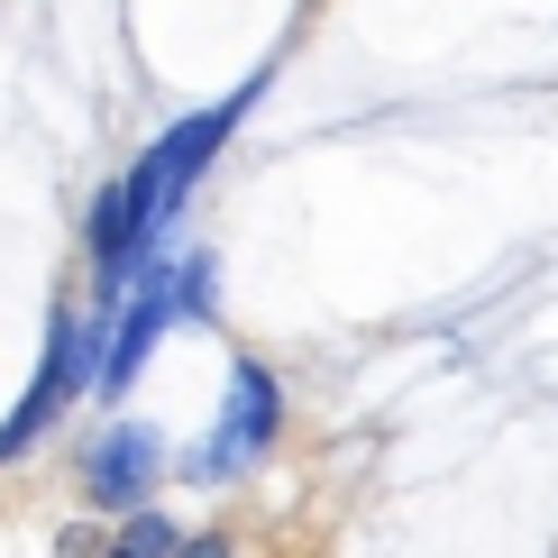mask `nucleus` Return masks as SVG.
<instances>
[{
    "mask_svg": "<svg viewBox=\"0 0 558 558\" xmlns=\"http://www.w3.org/2000/svg\"><path fill=\"white\" fill-rule=\"evenodd\" d=\"M257 92H266V74H257V83H239V92H229V101H211V110H193L183 129H166V137H156L147 156H137V174H147V220H156V229H174L183 193L202 183V166H211V147H220V137L247 120V101H257Z\"/></svg>",
    "mask_w": 558,
    "mask_h": 558,
    "instance_id": "f257e3e1",
    "label": "nucleus"
},
{
    "mask_svg": "<svg viewBox=\"0 0 558 558\" xmlns=\"http://www.w3.org/2000/svg\"><path fill=\"white\" fill-rule=\"evenodd\" d=\"M83 366H92V339L74 330V312H56V339H46V366H37V385H28V403L10 412V430H0V458H19V449H28V439H37L46 422H56L64 403H74V385H92Z\"/></svg>",
    "mask_w": 558,
    "mask_h": 558,
    "instance_id": "f03ea898",
    "label": "nucleus"
},
{
    "mask_svg": "<svg viewBox=\"0 0 558 558\" xmlns=\"http://www.w3.org/2000/svg\"><path fill=\"white\" fill-rule=\"evenodd\" d=\"M120 549H137V558H174V549H193V531H183V522H166V513H147V504H129Z\"/></svg>",
    "mask_w": 558,
    "mask_h": 558,
    "instance_id": "39448f33",
    "label": "nucleus"
},
{
    "mask_svg": "<svg viewBox=\"0 0 558 558\" xmlns=\"http://www.w3.org/2000/svg\"><path fill=\"white\" fill-rule=\"evenodd\" d=\"M275 439V376L257 357H239L229 366V412H220V430H211V458H202V476H229V468H247Z\"/></svg>",
    "mask_w": 558,
    "mask_h": 558,
    "instance_id": "7ed1b4c3",
    "label": "nucleus"
},
{
    "mask_svg": "<svg viewBox=\"0 0 558 558\" xmlns=\"http://www.w3.org/2000/svg\"><path fill=\"white\" fill-rule=\"evenodd\" d=\"M166 439L156 430H137V422H120L101 439V449H92V468H83V485H92V504H110V513H129V504H147V485L166 476Z\"/></svg>",
    "mask_w": 558,
    "mask_h": 558,
    "instance_id": "20e7f679",
    "label": "nucleus"
}]
</instances>
